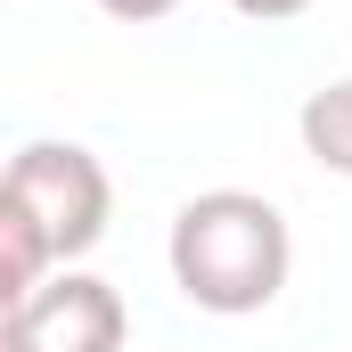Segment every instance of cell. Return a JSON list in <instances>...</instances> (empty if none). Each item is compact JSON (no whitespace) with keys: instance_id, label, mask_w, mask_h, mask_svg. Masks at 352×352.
Returning a JSON list of instances; mask_svg holds the SVG:
<instances>
[{"instance_id":"6da1fadb","label":"cell","mask_w":352,"mask_h":352,"mask_svg":"<svg viewBox=\"0 0 352 352\" xmlns=\"http://www.w3.org/2000/svg\"><path fill=\"white\" fill-rule=\"evenodd\" d=\"M164 263L173 287L213 311V320H246L270 311L287 270H295V238H287V213L254 197V188H205L173 213V238H164Z\"/></svg>"},{"instance_id":"7a4b0ae2","label":"cell","mask_w":352,"mask_h":352,"mask_svg":"<svg viewBox=\"0 0 352 352\" xmlns=\"http://www.w3.org/2000/svg\"><path fill=\"white\" fill-rule=\"evenodd\" d=\"M0 188L33 213V230H41V246H50L58 270L82 263L107 238V221H115V180H107V164L82 140H25L0 164Z\"/></svg>"},{"instance_id":"3957f363","label":"cell","mask_w":352,"mask_h":352,"mask_svg":"<svg viewBox=\"0 0 352 352\" xmlns=\"http://www.w3.org/2000/svg\"><path fill=\"white\" fill-rule=\"evenodd\" d=\"M131 336V311H123V295L107 287V278H90V270H50L33 295H25V311L8 320V344L0 352H123Z\"/></svg>"},{"instance_id":"277c9868","label":"cell","mask_w":352,"mask_h":352,"mask_svg":"<svg viewBox=\"0 0 352 352\" xmlns=\"http://www.w3.org/2000/svg\"><path fill=\"white\" fill-rule=\"evenodd\" d=\"M50 246H41V230H33V213L0 188V344H8V320L25 311V295L50 278Z\"/></svg>"},{"instance_id":"5b68a950","label":"cell","mask_w":352,"mask_h":352,"mask_svg":"<svg viewBox=\"0 0 352 352\" xmlns=\"http://www.w3.org/2000/svg\"><path fill=\"white\" fill-rule=\"evenodd\" d=\"M295 131H303V156H311L320 173L352 180V82H320L311 98H303Z\"/></svg>"},{"instance_id":"8992f818","label":"cell","mask_w":352,"mask_h":352,"mask_svg":"<svg viewBox=\"0 0 352 352\" xmlns=\"http://www.w3.org/2000/svg\"><path fill=\"white\" fill-rule=\"evenodd\" d=\"M98 8H107L115 25H156V16H173L180 0H98Z\"/></svg>"},{"instance_id":"52a82bcc","label":"cell","mask_w":352,"mask_h":352,"mask_svg":"<svg viewBox=\"0 0 352 352\" xmlns=\"http://www.w3.org/2000/svg\"><path fill=\"white\" fill-rule=\"evenodd\" d=\"M238 16H254V25H287V16H303L311 0H230Z\"/></svg>"}]
</instances>
